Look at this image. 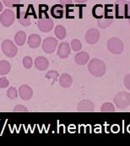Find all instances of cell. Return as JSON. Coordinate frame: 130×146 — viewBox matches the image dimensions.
I'll return each instance as SVG.
<instances>
[{
    "instance_id": "8992f818",
    "label": "cell",
    "mask_w": 130,
    "mask_h": 146,
    "mask_svg": "<svg viewBox=\"0 0 130 146\" xmlns=\"http://www.w3.org/2000/svg\"><path fill=\"white\" fill-rule=\"evenodd\" d=\"M15 13L11 9H7L1 14L0 22L4 27H9L11 25H13V23L15 21Z\"/></svg>"
},
{
    "instance_id": "2e32d148",
    "label": "cell",
    "mask_w": 130,
    "mask_h": 146,
    "mask_svg": "<svg viewBox=\"0 0 130 146\" xmlns=\"http://www.w3.org/2000/svg\"><path fill=\"white\" fill-rule=\"evenodd\" d=\"M42 42L41 36L37 34H31L27 40V43L31 48H37Z\"/></svg>"
},
{
    "instance_id": "cb8c5ba5",
    "label": "cell",
    "mask_w": 130,
    "mask_h": 146,
    "mask_svg": "<svg viewBox=\"0 0 130 146\" xmlns=\"http://www.w3.org/2000/svg\"><path fill=\"white\" fill-rule=\"evenodd\" d=\"M116 111L114 105L111 102H106L101 106V112H114Z\"/></svg>"
},
{
    "instance_id": "d6a6232c",
    "label": "cell",
    "mask_w": 130,
    "mask_h": 146,
    "mask_svg": "<svg viewBox=\"0 0 130 146\" xmlns=\"http://www.w3.org/2000/svg\"><path fill=\"white\" fill-rule=\"evenodd\" d=\"M59 2H60V3L62 5H64V6L73 4V1L72 0H59Z\"/></svg>"
},
{
    "instance_id": "4dcf8cb0",
    "label": "cell",
    "mask_w": 130,
    "mask_h": 146,
    "mask_svg": "<svg viewBox=\"0 0 130 146\" xmlns=\"http://www.w3.org/2000/svg\"><path fill=\"white\" fill-rule=\"evenodd\" d=\"M9 82L5 77H1L0 78V88L1 89L7 88L9 86Z\"/></svg>"
},
{
    "instance_id": "f1b7e54d",
    "label": "cell",
    "mask_w": 130,
    "mask_h": 146,
    "mask_svg": "<svg viewBox=\"0 0 130 146\" xmlns=\"http://www.w3.org/2000/svg\"><path fill=\"white\" fill-rule=\"evenodd\" d=\"M14 111L15 112H27L28 109L25 106H23V105H17V106H15Z\"/></svg>"
},
{
    "instance_id": "277c9868",
    "label": "cell",
    "mask_w": 130,
    "mask_h": 146,
    "mask_svg": "<svg viewBox=\"0 0 130 146\" xmlns=\"http://www.w3.org/2000/svg\"><path fill=\"white\" fill-rule=\"evenodd\" d=\"M113 102L117 108L125 109L130 105V94L129 92L121 91L114 96Z\"/></svg>"
},
{
    "instance_id": "5bb4252c",
    "label": "cell",
    "mask_w": 130,
    "mask_h": 146,
    "mask_svg": "<svg viewBox=\"0 0 130 146\" xmlns=\"http://www.w3.org/2000/svg\"><path fill=\"white\" fill-rule=\"evenodd\" d=\"M64 9L62 4H55L51 9V15L56 19H61L64 16Z\"/></svg>"
},
{
    "instance_id": "7a4b0ae2",
    "label": "cell",
    "mask_w": 130,
    "mask_h": 146,
    "mask_svg": "<svg viewBox=\"0 0 130 146\" xmlns=\"http://www.w3.org/2000/svg\"><path fill=\"white\" fill-rule=\"evenodd\" d=\"M113 9L116 18H127V15L130 11V2L127 0H117L113 4Z\"/></svg>"
},
{
    "instance_id": "7402d4cb",
    "label": "cell",
    "mask_w": 130,
    "mask_h": 146,
    "mask_svg": "<svg viewBox=\"0 0 130 146\" xmlns=\"http://www.w3.org/2000/svg\"><path fill=\"white\" fill-rule=\"evenodd\" d=\"M11 70L10 63L5 60L0 61V75H5L9 73Z\"/></svg>"
},
{
    "instance_id": "9a60e30c",
    "label": "cell",
    "mask_w": 130,
    "mask_h": 146,
    "mask_svg": "<svg viewBox=\"0 0 130 146\" xmlns=\"http://www.w3.org/2000/svg\"><path fill=\"white\" fill-rule=\"evenodd\" d=\"M35 67L38 69V70H41V71H43L46 70L47 68H48V60L42 56H40V57H37L36 59H35Z\"/></svg>"
},
{
    "instance_id": "e0dca14e",
    "label": "cell",
    "mask_w": 130,
    "mask_h": 146,
    "mask_svg": "<svg viewBox=\"0 0 130 146\" xmlns=\"http://www.w3.org/2000/svg\"><path fill=\"white\" fill-rule=\"evenodd\" d=\"M90 56L86 52H80L77 53L74 57V61L75 63L79 65H85L89 62Z\"/></svg>"
},
{
    "instance_id": "603a6c76",
    "label": "cell",
    "mask_w": 130,
    "mask_h": 146,
    "mask_svg": "<svg viewBox=\"0 0 130 146\" xmlns=\"http://www.w3.org/2000/svg\"><path fill=\"white\" fill-rule=\"evenodd\" d=\"M54 34H55V36H56L59 40H64L65 38V36H66V30H65V28L63 25H58L55 27Z\"/></svg>"
},
{
    "instance_id": "83f0119b",
    "label": "cell",
    "mask_w": 130,
    "mask_h": 146,
    "mask_svg": "<svg viewBox=\"0 0 130 146\" xmlns=\"http://www.w3.org/2000/svg\"><path fill=\"white\" fill-rule=\"evenodd\" d=\"M22 63H23V65H24V67H25V68L29 69V68H31L32 67V65H33V60H32V58H31V57L26 56V57H25V58H23Z\"/></svg>"
},
{
    "instance_id": "6da1fadb",
    "label": "cell",
    "mask_w": 130,
    "mask_h": 146,
    "mask_svg": "<svg viewBox=\"0 0 130 146\" xmlns=\"http://www.w3.org/2000/svg\"><path fill=\"white\" fill-rule=\"evenodd\" d=\"M89 72L95 77H102L107 70L106 64L103 61L98 58H93L88 63Z\"/></svg>"
},
{
    "instance_id": "3957f363",
    "label": "cell",
    "mask_w": 130,
    "mask_h": 146,
    "mask_svg": "<svg viewBox=\"0 0 130 146\" xmlns=\"http://www.w3.org/2000/svg\"><path fill=\"white\" fill-rule=\"evenodd\" d=\"M107 49L112 54L120 55L123 53V49H124L123 42L117 37L110 38L107 42Z\"/></svg>"
},
{
    "instance_id": "7c38bea8",
    "label": "cell",
    "mask_w": 130,
    "mask_h": 146,
    "mask_svg": "<svg viewBox=\"0 0 130 146\" xmlns=\"http://www.w3.org/2000/svg\"><path fill=\"white\" fill-rule=\"evenodd\" d=\"M77 110L80 112H92L95 110V106L89 100H82L77 106Z\"/></svg>"
},
{
    "instance_id": "44dd1931",
    "label": "cell",
    "mask_w": 130,
    "mask_h": 146,
    "mask_svg": "<svg viewBox=\"0 0 130 146\" xmlns=\"http://www.w3.org/2000/svg\"><path fill=\"white\" fill-rule=\"evenodd\" d=\"M26 42V34L25 31H18L15 36V42L18 45V46H23Z\"/></svg>"
},
{
    "instance_id": "d4e9b609",
    "label": "cell",
    "mask_w": 130,
    "mask_h": 146,
    "mask_svg": "<svg viewBox=\"0 0 130 146\" xmlns=\"http://www.w3.org/2000/svg\"><path fill=\"white\" fill-rule=\"evenodd\" d=\"M7 96L10 99V100H15L18 97V91L16 90V88L15 87H10L7 90Z\"/></svg>"
},
{
    "instance_id": "5b68a950",
    "label": "cell",
    "mask_w": 130,
    "mask_h": 146,
    "mask_svg": "<svg viewBox=\"0 0 130 146\" xmlns=\"http://www.w3.org/2000/svg\"><path fill=\"white\" fill-rule=\"evenodd\" d=\"M1 47L4 55L9 58L15 57L18 52V48L16 47L15 43L10 40H4L2 42Z\"/></svg>"
},
{
    "instance_id": "e575fe53",
    "label": "cell",
    "mask_w": 130,
    "mask_h": 146,
    "mask_svg": "<svg viewBox=\"0 0 130 146\" xmlns=\"http://www.w3.org/2000/svg\"><path fill=\"white\" fill-rule=\"evenodd\" d=\"M126 19H128L129 20V23L130 25V11L129 12V14H128V15H127V18Z\"/></svg>"
},
{
    "instance_id": "4fadbf2b",
    "label": "cell",
    "mask_w": 130,
    "mask_h": 146,
    "mask_svg": "<svg viewBox=\"0 0 130 146\" xmlns=\"http://www.w3.org/2000/svg\"><path fill=\"white\" fill-rule=\"evenodd\" d=\"M71 52V47L68 42H62L58 46V56L60 58H67Z\"/></svg>"
},
{
    "instance_id": "30bf717a",
    "label": "cell",
    "mask_w": 130,
    "mask_h": 146,
    "mask_svg": "<svg viewBox=\"0 0 130 146\" xmlns=\"http://www.w3.org/2000/svg\"><path fill=\"white\" fill-rule=\"evenodd\" d=\"M19 96L23 101H29L33 96V90L29 85L22 84L19 88Z\"/></svg>"
},
{
    "instance_id": "484cf974",
    "label": "cell",
    "mask_w": 130,
    "mask_h": 146,
    "mask_svg": "<svg viewBox=\"0 0 130 146\" xmlns=\"http://www.w3.org/2000/svg\"><path fill=\"white\" fill-rule=\"evenodd\" d=\"M46 79H49V80H52L53 82H56L58 81V72L55 71V70H51L49 72L46 73V76H45Z\"/></svg>"
},
{
    "instance_id": "1f68e13d",
    "label": "cell",
    "mask_w": 130,
    "mask_h": 146,
    "mask_svg": "<svg viewBox=\"0 0 130 146\" xmlns=\"http://www.w3.org/2000/svg\"><path fill=\"white\" fill-rule=\"evenodd\" d=\"M123 84L125 85V87L129 90H130V74H128L124 77V80H123Z\"/></svg>"
},
{
    "instance_id": "f546056e",
    "label": "cell",
    "mask_w": 130,
    "mask_h": 146,
    "mask_svg": "<svg viewBox=\"0 0 130 146\" xmlns=\"http://www.w3.org/2000/svg\"><path fill=\"white\" fill-rule=\"evenodd\" d=\"M21 0H3V3L7 7H13L15 4H18Z\"/></svg>"
},
{
    "instance_id": "ac0fdd59",
    "label": "cell",
    "mask_w": 130,
    "mask_h": 146,
    "mask_svg": "<svg viewBox=\"0 0 130 146\" xmlns=\"http://www.w3.org/2000/svg\"><path fill=\"white\" fill-rule=\"evenodd\" d=\"M59 84L63 88H69L73 84V79L71 75L68 74H63L59 78Z\"/></svg>"
},
{
    "instance_id": "d6986e66",
    "label": "cell",
    "mask_w": 130,
    "mask_h": 146,
    "mask_svg": "<svg viewBox=\"0 0 130 146\" xmlns=\"http://www.w3.org/2000/svg\"><path fill=\"white\" fill-rule=\"evenodd\" d=\"M113 23V16H108L105 15L104 18L99 19L97 21V25L101 29H106L108 26H110Z\"/></svg>"
},
{
    "instance_id": "4316f807",
    "label": "cell",
    "mask_w": 130,
    "mask_h": 146,
    "mask_svg": "<svg viewBox=\"0 0 130 146\" xmlns=\"http://www.w3.org/2000/svg\"><path fill=\"white\" fill-rule=\"evenodd\" d=\"M71 46H72V49L74 52H79L82 48V43L78 39H74L71 42Z\"/></svg>"
},
{
    "instance_id": "d590c367",
    "label": "cell",
    "mask_w": 130,
    "mask_h": 146,
    "mask_svg": "<svg viewBox=\"0 0 130 146\" xmlns=\"http://www.w3.org/2000/svg\"><path fill=\"white\" fill-rule=\"evenodd\" d=\"M2 10H3V4H2V3L0 2V13H1Z\"/></svg>"
},
{
    "instance_id": "8fae6325",
    "label": "cell",
    "mask_w": 130,
    "mask_h": 146,
    "mask_svg": "<svg viewBox=\"0 0 130 146\" xmlns=\"http://www.w3.org/2000/svg\"><path fill=\"white\" fill-rule=\"evenodd\" d=\"M17 18L19 19L20 24L23 26H29L31 25V15L25 10L19 9L17 14Z\"/></svg>"
},
{
    "instance_id": "ffe728a7",
    "label": "cell",
    "mask_w": 130,
    "mask_h": 146,
    "mask_svg": "<svg viewBox=\"0 0 130 146\" xmlns=\"http://www.w3.org/2000/svg\"><path fill=\"white\" fill-rule=\"evenodd\" d=\"M92 14L95 18L96 19H101L105 15V7L101 4H96L94 6L92 9Z\"/></svg>"
},
{
    "instance_id": "52a82bcc",
    "label": "cell",
    "mask_w": 130,
    "mask_h": 146,
    "mask_svg": "<svg viewBox=\"0 0 130 146\" xmlns=\"http://www.w3.org/2000/svg\"><path fill=\"white\" fill-rule=\"evenodd\" d=\"M58 46V41L52 36L46 37L42 43V50L47 54H52L55 52Z\"/></svg>"
},
{
    "instance_id": "9c48e42d",
    "label": "cell",
    "mask_w": 130,
    "mask_h": 146,
    "mask_svg": "<svg viewBox=\"0 0 130 146\" xmlns=\"http://www.w3.org/2000/svg\"><path fill=\"white\" fill-rule=\"evenodd\" d=\"M100 32L97 29H95V28H91L90 30H88L85 36V39H86V42L88 44H95L99 41L100 39Z\"/></svg>"
},
{
    "instance_id": "836d02e7",
    "label": "cell",
    "mask_w": 130,
    "mask_h": 146,
    "mask_svg": "<svg viewBox=\"0 0 130 146\" xmlns=\"http://www.w3.org/2000/svg\"><path fill=\"white\" fill-rule=\"evenodd\" d=\"M76 3H86L88 0H74Z\"/></svg>"
},
{
    "instance_id": "ba28073f",
    "label": "cell",
    "mask_w": 130,
    "mask_h": 146,
    "mask_svg": "<svg viewBox=\"0 0 130 146\" xmlns=\"http://www.w3.org/2000/svg\"><path fill=\"white\" fill-rule=\"evenodd\" d=\"M37 26L38 29L42 31V32H49L53 29L54 26V22L52 21L50 18L43 16L42 17L38 22H37Z\"/></svg>"
}]
</instances>
